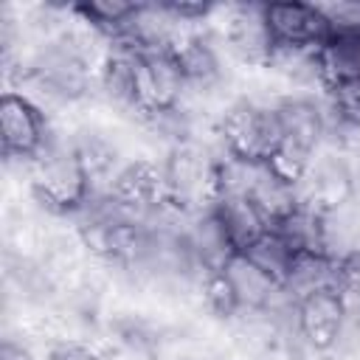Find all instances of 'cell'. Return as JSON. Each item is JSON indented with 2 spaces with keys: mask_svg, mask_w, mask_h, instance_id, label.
Here are the masks:
<instances>
[{
  "mask_svg": "<svg viewBox=\"0 0 360 360\" xmlns=\"http://www.w3.org/2000/svg\"><path fill=\"white\" fill-rule=\"evenodd\" d=\"M219 141L228 155L248 163H264L284 141L278 110L250 101L233 104L219 121Z\"/></svg>",
  "mask_w": 360,
  "mask_h": 360,
  "instance_id": "cell-1",
  "label": "cell"
},
{
  "mask_svg": "<svg viewBox=\"0 0 360 360\" xmlns=\"http://www.w3.org/2000/svg\"><path fill=\"white\" fill-rule=\"evenodd\" d=\"M0 135H3V155L34 160L51 143L45 110L37 107L22 93L8 90L0 101Z\"/></svg>",
  "mask_w": 360,
  "mask_h": 360,
  "instance_id": "cell-2",
  "label": "cell"
},
{
  "mask_svg": "<svg viewBox=\"0 0 360 360\" xmlns=\"http://www.w3.org/2000/svg\"><path fill=\"white\" fill-rule=\"evenodd\" d=\"M264 20L273 48L318 51L332 37V22L318 3H264Z\"/></svg>",
  "mask_w": 360,
  "mask_h": 360,
  "instance_id": "cell-3",
  "label": "cell"
},
{
  "mask_svg": "<svg viewBox=\"0 0 360 360\" xmlns=\"http://www.w3.org/2000/svg\"><path fill=\"white\" fill-rule=\"evenodd\" d=\"M346 298L340 290H315L295 304V332L315 352H329L346 326Z\"/></svg>",
  "mask_w": 360,
  "mask_h": 360,
  "instance_id": "cell-4",
  "label": "cell"
},
{
  "mask_svg": "<svg viewBox=\"0 0 360 360\" xmlns=\"http://www.w3.org/2000/svg\"><path fill=\"white\" fill-rule=\"evenodd\" d=\"M214 214L219 219V225L225 228L231 245L236 253H245L248 248H253L267 231V219L264 214L256 208V202L248 194H228L214 205Z\"/></svg>",
  "mask_w": 360,
  "mask_h": 360,
  "instance_id": "cell-5",
  "label": "cell"
},
{
  "mask_svg": "<svg viewBox=\"0 0 360 360\" xmlns=\"http://www.w3.org/2000/svg\"><path fill=\"white\" fill-rule=\"evenodd\" d=\"M202 295H205V304L217 315H236V312H242L239 301H236V292H233V287H231L225 273H205Z\"/></svg>",
  "mask_w": 360,
  "mask_h": 360,
  "instance_id": "cell-6",
  "label": "cell"
},
{
  "mask_svg": "<svg viewBox=\"0 0 360 360\" xmlns=\"http://www.w3.org/2000/svg\"><path fill=\"white\" fill-rule=\"evenodd\" d=\"M53 360H101V357L93 354L90 349H82V346H65L53 354Z\"/></svg>",
  "mask_w": 360,
  "mask_h": 360,
  "instance_id": "cell-7",
  "label": "cell"
},
{
  "mask_svg": "<svg viewBox=\"0 0 360 360\" xmlns=\"http://www.w3.org/2000/svg\"><path fill=\"white\" fill-rule=\"evenodd\" d=\"M3 360H31V354H28L22 346L6 343V346H3Z\"/></svg>",
  "mask_w": 360,
  "mask_h": 360,
  "instance_id": "cell-8",
  "label": "cell"
}]
</instances>
